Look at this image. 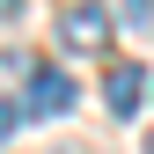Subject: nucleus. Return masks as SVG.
I'll use <instances>...</instances> for the list:
<instances>
[{"mask_svg":"<svg viewBox=\"0 0 154 154\" xmlns=\"http://www.w3.org/2000/svg\"><path fill=\"white\" fill-rule=\"evenodd\" d=\"M103 103L118 110V118H132V110L147 103V66H118V73L103 81Z\"/></svg>","mask_w":154,"mask_h":154,"instance_id":"7ed1b4c3","label":"nucleus"},{"mask_svg":"<svg viewBox=\"0 0 154 154\" xmlns=\"http://www.w3.org/2000/svg\"><path fill=\"white\" fill-rule=\"evenodd\" d=\"M59 44L73 51V59H88V51L110 44V15H103V0H66V8H59Z\"/></svg>","mask_w":154,"mask_h":154,"instance_id":"f03ea898","label":"nucleus"},{"mask_svg":"<svg viewBox=\"0 0 154 154\" xmlns=\"http://www.w3.org/2000/svg\"><path fill=\"white\" fill-rule=\"evenodd\" d=\"M147 8L154 0H125V22H147Z\"/></svg>","mask_w":154,"mask_h":154,"instance_id":"39448f33","label":"nucleus"},{"mask_svg":"<svg viewBox=\"0 0 154 154\" xmlns=\"http://www.w3.org/2000/svg\"><path fill=\"white\" fill-rule=\"evenodd\" d=\"M81 103V88H73V73H59V66H29V88H22V118H66V110Z\"/></svg>","mask_w":154,"mask_h":154,"instance_id":"f257e3e1","label":"nucleus"},{"mask_svg":"<svg viewBox=\"0 0 154 154\" xmlns=\"http://www.w3.org/2000/svg\"><path fill=\"white\" fill-rule=\"evenodd\" d=\"M147 154H154V132H147Z\"/></svg>","mask_w":154,"mask_h":154,"instance_id":"423d86ee","label":"nucleus"},{"mask_svg":"<svg viewBox=\"0 0 154 154\" xmlns=\"http://www.w3.org/2000/svg\"><path fill=\"white\" fill-rule=\"evenodd\" d=\"M8 125H22V110H15V103H0V140H8Z\"/></svg>","mask_w":154,"mask_h":154,"instance_id":"20e7f679","label":"nucleus"}]
</instances>
